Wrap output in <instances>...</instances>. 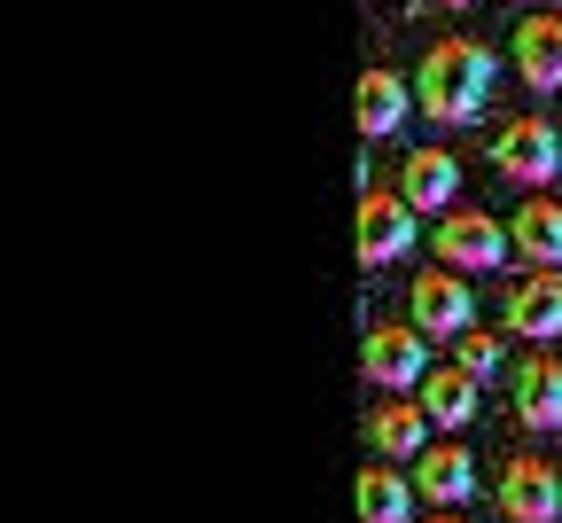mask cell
I'll return each instance as SVG.
<instances>
[{
	"mask_svg": "<svg viewBox=\"0 0 562 523\" xmlns=\"http://www.w3.org/2000/svg\"><path fill=\"white\" fill-rule=\"evenodd\" d=\"M492 47L484 40H438L430 55H422V70H414V110L422 118H438V125H469V118H484V102H492Z\"/></svg>",
	"mask_w": 562,
	"mask_h": 523,
	"instance_id": "cell-1",
	"label": "cell"
},
{
	"mask_svg": "<svg viewBox=\"0 0 562 523\" xmlns=\"http://www.w3.org/2000/svg\"><path fill=\"white\" fill-rule=\"evenodd\" d=\"M360 376L368 383H383V391H422L438 376L430 367V336H422L414 321H383V329H368V344H360Z\"/></svg>",
	"mask_w": 562,
	"mask_h": 523,
	"instance_id": "cell-2",
	"label": "cell"
},
{
	"mask_svg": "<svg viewBox=\"0 0 562 523\" xmlns=\"http://www.w3.org/2000/svg\"><path fill=\"white\" fill-rule=\"evenodd\" d=\"M406 321H414L422 336H438V344H461V336L476 329V289H469L461 274L430 266V274L406 281Z\"/></svg>",
	"mask_w": 562,
	"mask_h": 523,
	"instance_id": "cell-3",
	"label": "cell"
},
{
	"mask_svg": "<svg viewBox=\"0 0 562 523\" xmlns=\"http://www.w3.org/2000/svg\"><path fill=\"white\" fill-rule=\"evenodd\" d=\"M438 258H446V274H492V266H508L516 258V243H508V219H492V211H446L438 219Z\"/></svg>",
	"mask_w": 562,
	"mask_h": 523,
	"instance_id": "cell-4",
	"label": "cell"
},
{
	"mask_svg": "<svg viewBox=\"0 0 562 523\" xmlns=\"http://www.w3.org/2000/svg\"><path fill=\"white\" fill-rule=\"evenodd\" d=\"M492 165H501L524 196H539V188L562 173V133H554V118H508L501 133H492Z\"/></svg>",
	"mask_w": 562,
	"mask_h": 523,
	"instance_id": "cell-5",
	"label": "cell"
},
{
	"mask_svg": "<svg viewBox=\"0 0 562 523\" xmlns=\"http://www.w3.org/2000/svg\"><path fill=\"white\" fill-rule=\"evenodd\" d=\"M492 492H501V515H508V523H562V477H554L539 454L501 461Z\"/></svg>",
	"mask_w": 562,
	"mask_h": 523,
	"instance_id": "cell-6",
	"label": "cell"
},
{
	"mask_svg": "<svg viewBox=\"0 0 562 523\" xmlns=\"http://www.w3.org/2000/svg\"><path fill=\"white\" fill-rule=\"evenodd\" d=\"M360 266H398L406 251H414V203L398 196V188H368L360 196Z\"/></svg>",
	"mask_w": 562,
	"mask_h": 523,
	"instance_id": "cell-7",
	"label": "cell"
},
{
	"mask_svg": "<svg viewBox=\"0 0 562 523\" xmlns=\"http://www.w3.org/2000/svg\"><path fill=\"white\" fill-rule=\"evenodd\" d=\"M516 70L531 94H562V9H531L516 24Z\"/></svg>",
	"mask_w": 562,
	"mask_h": 523,
	"instance_id": "cell-8",
	"label": "cell"
},
{
	"mask_svg": "<svg viewBox=\"0 0 562 523\" xmlns=\"http://www.w3.org/2000/svg\"><path fill=\"white\" fill-rule=\"evenodd\" d=\"M398 196L414 203V219L422 211H461V165L446 157V148H406V173H398Z\"/></svg>",
	"mask_w": 562,
	"mask_h": 523,
	"instance_id": "cell-9",
	"label": "cell"
},
{
	"mask_svg": "<svg viewBox=\"0 0 562 523\" xmlns=\"http://www.w3.org/2000/svg\"><path fill=\"white\" fill-rule=\"evenodd\" d=\"M508 243L524 251L531 274H562V203L554 196H524L508 219Z\"/></svg>",
	"mask_w": 562,
	"mask_h": 523,
	"instance_id": "cell-10",
	"label": "cell"
},
{
	"mask_svg": "<svg viewBox=\"0 0 562 523\" xmlns=\"http://www.w3.org/2000/svg\"><path fill=\"white\" fill-rule=\"evenodd\" d=\"M508 336H531V344L562 336V274H524L508 289Z\"/></svg>",
	"mask_w": 562,
	"mask_h": 523,
	"instance_id": "cell-11",
	"label": "cell"
},
{
	"mask_svg": "<svg viewBox=\"0 0 562 523\" xmlns=\"http://www.w3.org/2000/svg\"><path fill=\"white\" fill-rule=\"evenodd\" d=\"M368 445H375L391 469H414L422 454H430V414L406 407V399H391V407H375V414H368Z\"/></svg>",
	"mask_w": 562,
	"mask_h": 523,
	"instance_id": "cell-12",
	"label": "cell"
},
{
	"mask_svg": "<svg viewBox=\"0 0 562 523\" xmlns=\"http://www.w3.org/2000/svg\"><path fill=\"white\" fill-rule=\"evenodd\" d=\"M516 422L524 430H562V359H547V352H531L524 367H516Z\"/></svg>",
	"mask_w": 562,
	"mask_h": 523,
	"instance_id": "cell-13",
	"label": "cell"
},
{
	"mask_svg": "<svg viewBox=\"0 0 562 523\" xmlns=\"http://www.w3.org/2000/svg\"><path fill=\"white\" fill-rule=\"evenodd\" d=\"M414 492H422V500H438V508H461V500L476 492V461H469V445H461V437L430 445V454L414 461Z\"/></svg>",
	"mask_w": 562,
	"mask_h": 523,
	"instance_id": "cell-14",
	"label": "cell"
},
{
	"mask_svg": "<svg viewBox=\"0 0 562 523\" xmlns=\"http://www.w3.org/2000/svg\"><path fill=\"white\" fill-rule=\"evenodd\" d=\"M414 477L406 469H391V461H375V469H360V485H351V515L360 523H414Z\"/></svg>",
	"mask_w": 562,
	"mask_h": 523,
	"instance_id": "cell-15",
	"label": "cell"
},
{
	"mask_svg": "<svg viewBox=\"0 0 562 523\" xmlns=\"http://www.w3.org/2000/svg\"><path fill=\"white\" fill-rule=\"evenodd\" d=\"M406 110H414V94H406L398 70H368V79L351 87V118H360V133H368V141L398 133V125H406Z\"/></svg>",
	"mask_w": 562,
	"mask_h": 523,
	"instance_id": "cell-16",
	"label": "cell"
},
{
	"mask_svg": "<svg viewBox=\"0 0 562 523\" xmlns=\"http://www.w3.org/2000/svg\"><path fill=\"white\" fill-rule=\"evenodd\" d=\"M414 407L430 414V430H469V422H476V376H461V367H438V376L414 391Z\"/></svg>",
	"mask_w": 562,
	"mask_h": 523,
	"instance_id": "cell-17",
	"label": "cell"
},
{
	"mask_svg": "<svg viewBox=\"0 0 562 523\" xmlns=\"http://www.w3.org/2000/svg\"><path fill=\"white\" fill-rule=\"evenodd\" d=\"M501 359H508V344L492 336V329H469V336L453 344V367H461V376H476V383H484V376H501Z\"/></svg>",
	"mask_w": 562,
	"mask_h": 523,
	"instance_id": "cell-18",
	"label": "cell"
},
{
	"mask_svg": "<svg viewBox=\"0 0 562 523\" xmlns=\"http://www.w3.org/2000/svg\"><path fill=\"white\" fill-rule=\"evenodd\" d=\"M430 523H476V515H461V508H438V515H430Z\"/></svg>",
	"mask_w": 562,
	"mask_h": 523,
	"instance_id": "cell-19",
	"label": "cell"
}]
</instances>
